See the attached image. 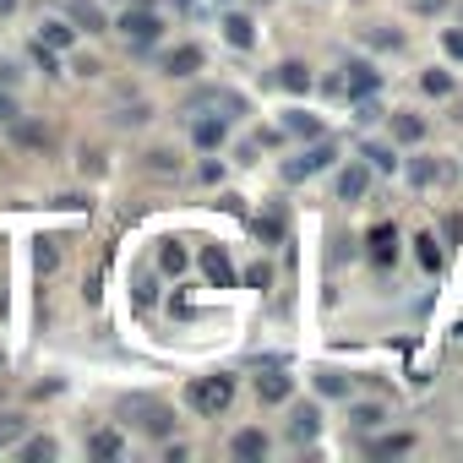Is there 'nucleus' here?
<instances>
[{
  "instance_id": "26",
  "label": "nucleus",
  "mask_w": 463,
  "mask_h": 463,
  "mask_svg": "<svg viewBox=\"0 0 463 463\" xmlns=\"http://www.w3.org/2000/svg\"><path fill=\"white\" fill-rule=\"evenodd\" d=\"M349 420H354V425H360V430H376V425H382V420H387V414H382V409H376V403H360V409H354V414H349Z\"/></svg>"
},
{
  "instance_id": "36",
  "label": "nucleus",
  "mask_w": 463,
  "mask_h": 463,
  "mask_svg": "<svg viewBox=\"0 0 463 463\" xmlns=\"http://www.w3.org/2000/svg\"><path fill=\"white\" fill-rule=\"evenodd\" d=\"M17 12V0H0V17H12Z\"/></svg>"
},
{
  "instance_id": "12",
  "label": "nucleus",
  "mask_w": 463,
  "mask_h": 463,
  "mask_svg": "<svg viewBox=\"0 0 463 463\" xmlns=\"http://www.w3.org/2000/svg\"><path fill=\"white\" fill-rule=\"evenodd\" d=\"M33 268H39V273H55V268H61V241L39 235V241H33Z\"/></svg>"
},
{
  "instance_id": "34",
  "label": "nucleus",
  "mask_w": 463,
  "mask_h": 463,
  "mask_svg": "<svg viewBox=\"0 0 463 463\" xmlns=\"http://www.w3.org/2000/svg\"><path fill=\"white\" fill-rule=\"evenodd\" d=\"M33 61H39L44 71H55V55H50V44H33Z\"/></svg>"
},
{
  "instance_id": "11",
  "label": "nucleus",
  "mask_w": 463,
  "mask_h": 463,
  "mask_svg": "<svg viewBox=\"0 0 463 463\" xmlns=\"http://www.w3.org/2000/svg\"><path fill=\"white\" fill-rule=\"evenodd\" d=\"M196 66H202V50H196V44H180V50L164 61V71H169V77H191Z\"/></svg>"
},
{
  "instance_id": "22",
  "label": "nucleus",
  "mask_w": 463,
  "mask_h": 463,
  "mask_svg": "<svg viewBox=\"0 0 463 463\" xmlns=\"http://www.w3.org/2000/svg\"><path fill=\"white\" fill-rule=\"evenodd\" d=\"M392 131H398L403 142H420V137H425V120H420V115H392Z\"/></svg>"
},
{
  "instance_id": "31",
  "label": "nucleus",
  "mask_w": 463,
  "mask_h": 463,
  "mask_svg": "<svg viewBox=\"0 0 463 463\" xmlns=\"http://www.w3.org/2000/svg\"><path fill=\"white\" fill-rule=\"evenodd\" d=\"M246 284H251V289H268V284H273V273H268V262H257V268L246 273Z\"/></svg>"
},
{
  "instance_id": "24",
  "label": "nucleus",
  "mask_w": 463,
  "mask_h": 463,
  "mask_svg": "<svg viewBox=\"0 0 463 463\" xmlns=\"http://www.w3.org/2000/svg\"><path fill=\"white\" fill-rule=\"evenodd\" d=\"M23 458L28 463H44V458H55V441L50 436H33V441H23Z\"/></svg>"
},
{
  "instance_id": "13",
  "label": "nucleus",
  "mask_w": 463,
  "mask_h": 463,
  "mask_svg": "<svg viewBox=\"0 0 463 463\" xmlns=\"http://www.w3.org/2000/svg\"><path fill=\"white\" fill-rule=\"evenodd\" d=\"M257 392H262V403H284L289 398V376L284 371H268V376H257Z\"/></svg>"
},
{
  "instance_id": "29",
  "label": "nucleus",
  "mask_w": 463,
  "mask_h": 463,
  "mask_svg": "<svg viewBox=\"0 0 463 463\" xmlns=\"http://www.w3.org/2000/svg\"><path fill=\"white\" fill-rule=\"evenodd\" d=\"M317 392H327V398H344V392H349V382H344V376H333V371H322V376H317Z\"/></svg>"
},
{
  "instance_id": "17",
  "label": "nucleus",
  "mask_w": 463,
  "mask_h": 463,
  "mask_svg": "<svg viewBox=\"0 0 463 463\" xmlns=\"http://www.w3.org/2000/svg\"><path fill=\"white\" fill-rule=\"evenodd\" d=\"M235 458H268V436L262 430H241L235 436Z\"/></svg>"
},
{
  "instance_id": "6",
  "label": "nucleus",
  "mask_w": 463,
  "mask_h": 463,
  "mask_svg": "<svg viewBox=\"0 0 463 463\" xmlns=\"http://www.w3.org/2000/svg\"><path fill=\"white\" fill-rule=\"evenodd\" d=\"M202 273H207L213 289H235V268H229L223 246H207V251H202Z\"/></svg>"
},
{
  "instance_id": "3",
  "label": "nucleus",
  "mask_w": 463,
  "mask_h": 463,
  "mask_svg": "<svg viewBox=\"0 0 463 463\" xmlns=\"http://www.w3.org/2000/svg\"><path fill=\"white\" fill-rule=\"evenodd\" d=\"M115 28H120V33H126L131 44H153V39L164 33V23H158V17H153L147 6H131V12H126V17H120Z\"/></svg>"
},
{
  "instance_id": "18",
  "label": "nucleus",
  "mask_w": 463,
  "mask_h": 463,
  "mask_svg": "<svg viewBox=\"0 0 463 463\" xmlns=\"http://www.w3.org/2000/svg\"><path fill=\"white\" fill-rule=\"evenodd\" d=\"M223 39L235 44V50H251V39H257V33H251V23H246V17H223Z\"/></svg>"
},
{
  "instance_id": "35",
  "label": "nucleus",
  "mask_w": 463,
  "mask_h": 463,
  "mask_svg": "<svg viewBox=\"0 0 463 463\" xmlns=\"http://www.w3.org/2000/svg\"><path fill=\"white\" fill-rule=\"evenodd\" d=\"M12 115H17V104H12V99H6V93H0V126H6V120H12Z\"/></svg>"
},
{
  "instance_id": "14",
  "label": "nucleus",
  "mask_w": 463,
  "mask_h": 463,
  "mask_svg": "<svg viewBox=\"0 0 463 463\" xmlns=\"http://www.w3.org/2000/svg\"><path fill=\"white\" fill-rule=\"evenodd\" d=\"M120 447H126L120 430H93V436H88V452H93V458H120Z\"/></svg>"
},
{
  "instance_id": "20",
  "label": "nucleus",
  "mask_w": 463,
  "mask_h": 463,
  "mask_svg": "<svg viewBox=\"0 0 463 463\" xmlns=\"http://www.w3.org/2000/svg\"><path fill=\"white\" fill-rule=\"evenodd\" d=\"M158 268H164V273H185V246H180V241H164V246H158Z\"/></svg>"
},
{
  "instance_id": "2",
  "label": "nucleus",
  "mask_w": 463,
  "mask_h": 463,
  "mask_svg": "<svg viewBox=\"0 0 463 463\" xmlns=\"http://www.w3.org/2000/svg\"><path fill=\"white\" fill-rule=\"evenodd\" d=\"M120 409H126V414H131V425H137V430H147V436H169V430H175L169 409H164V403H153V398H126Z\"/></svg>"
},
{
  "instance_id": "16",
  "label": "nucleus",
  "mask_w": 463,
  "mask_h": 463,
  "mask_svg": "<svg viewBox=\"0 0 463 463\" xmlns=\"http://www.w3.org/2000/svg\"><path fill=\"white\" fill-rule=\"evenodd\" d=\"M196 147H218L223 142V115H207V120H196Z\"/></svg>"
},
{
  "instance_id": "21",
  "label": "nucleus",
  "mask_w": 463,
  "mask_h": 463,
  "mask_svg": "<svg viewBox=\"0 0 463 463\" xmlns=\"http://www.w3.org/2000/svg\"><path fill=\"white\" fill-rule=\"evenodd\" d=\"M284 131H295V137H322V120H317V115H284Z\"/></svg>"
},
{
  "instance_id": "1",
  "label": "nucleus",
  "mask_w": 463,
  "mask_h": 463,
  "mask_svg": "<svg viewBox=\"0 0 463 463\" xmlns=\"http://www.w3.org/2000/svg\"><path fill=\"white\" fill-rule=\"evenodd\" d=\"M185 398H191L196 414H223L229 403H235V376H196L185 387Z\"/></svg>"
},
{
  "instance_id": "27",
  "label": "nucleus",
  "mask_w": 463,
  "mask_h": 463,
  "mask_svg": "<svg viewBox=\"0 0 463 463\" xmlns=\"http://www.w3.org/2000/svg\"><path fill=\"white\" fill-rule=\"evenodd\" d=\"M257 241H268V246H273V241H284V218H273V213H268V218H257Z\"/></svg>"
},
{
  "instance_id": "7",
  "label": "nucleus",
  "mask_w": 463,
  "mask_h": 463,
  "mask_svg": "<svg viewBox=\"0 0 463 463\" xmlns=\"http://www.w3.org/2000/svg\"><path fill=\"white\" fill-rule=\"evenodd\" d=\"M371 257H376L382 268L398 262V229H392V223H376V229H371Z\"/></svg>"
},
{
  "instance_id": "8",
  "label": "nucleus",
  "mask_w": 463,
  "mask_h": 463,
  "mask_svg": "<svg viewBox=\"0 0 463 463\" xmlns=\"http://www.w3.org/2000/svg\"><path fill=\"white\" fill-rule=\"evenodd\" d=\"M66 17L77 23V28H88V33H104L109 23H104V12L93 6V0H66Z\"/></svg>"
},
{
  "instance_id": "5",
  "label": "nucleus",
  "mask_w": 463,
  "mask_h": 463,
  "mask_svg": "<svg viewBox=\"0 0 463 463\" xmlns=\"http://www.w3.org/2000/svg\"><path fill=\"white\" fill-rule=\"evenodd\" d=\"M333 93H349V99H365V93H376V71H371L365 61H354V66H344V77L333 82Z\"/></svg>"
},
{
  "instance_id": "25",
  "label": "nucleus",
  "mask_w": 463,
  "mask_h": 463,
  "mask_svg": "<svg viewBox=\"0 0 463 463\" xmlns=\"http://www.w3.org/2000/svg\"><path fill=\"white\" fill-rule=\"evenodd\" d=\"M414 246H420V268H430V273H436V268H441V251H436V235H420Z\"/></svg>"
},
{
  "instance_id": "23",
  "label": "nucleus",
  "mask_w": 463,
  "mask_h": 463,
  "mask_svg": "<svg viewBox=\"0 0 463 463\" xmlns=\"http://www.w3.org/2000/svg\"><path fill=\"white\" fill-rule=\"evenodd\" d=\"M409 447H414V436H382V441H371L376 458H392V452H409Z\"/></svg>"
},
{
  "instance_id": "9",
  "label": "nucleus",
  "mask_w": 463,
  "mask_h": 463,
  "mask_svg": "<svg viewBox=\"0 0 463 463\" xmlns=\"http://www.w3.org/2000/svg\"><path fill=\"white\" fill-rule=\"evenodd\" d=\"M365 185H371V169H365V164H349V169L338 175V196H344V202H360Z\"/></svg>"
},
{
  "instance_id": "30",
  "label": "nucleus",
  "mask_w": 463,
  "mask_h": 463,
  "mask_svg": "<svg viewBox=\"0 0 463 463\" xmlns=\"http://www.w3.org/2000/svg\"><path fill=\"white\" fill-rule=\"evenodd\" d=\"M6 441H23V420L17 414H0V447Z\"/></svg>"
},
{
  "instance_id": "4",
  "label": "nucleus",
  "mask_w": 463,
  "mask_h": 463,
  "mask_svg": "<svg viewBox=\"0 0 463 463\" xmlns=\"http://www.w3.org/2000/svg\"><path fill=\"white\" fill-rule=\"evenodd\" d=\"M333 158H338V147H333V142H317L311 153H300V158H289V164H284V180H306V175H322Z\"/></svg>"
},
{
  "instance_id": "19",
  "label": "nucleus",
  "mask_w": 463,
  "mask_h": 463,
  "mask_svg": "<svg viewBox=\"0 0 463 463\" xmlns=\"http://www.w3.org/2000/svg\"><path fill=\"white\" fill-rule=\"evenodd\" d=\"M71 39H77V28H71V23H61V17H55V23H44V44H50V50H71Z\"/></svg>"
},
{
  "instance_id": "37",
  "label": "nucleus",
  "mask_w": 463,
  "mask_h": 463,
  "mask_svg": "<svg viewBox=\"0 0 463 463\" xmlns=\"http://www.w3.org/2000/svg\"><path fill=\"white\" fill-rule=\"evenodd\" d=\"M131 6H153V0H131Z\"/></svg>"
},
{
  "instance_id": "28",
  "label": "nucleus",
  "mask_w": 463,
  "mask_h": 463,
  "mask_svg": "<svg viewBox=\"0 0 463 463\" xmlns=\"http://www.w3.org/2000/svg\"><path fill=\"white\" fill-rule=\"evenodd\" d=\"M420 88L441 99V93H452V77H447V71H425V77H420Z\"/></svg>"
},
{
  "instance_id": "32",
  "label": "nucleus",
  "mask_w": 463,
  "mask_h": 463,
  "mask_svg": "<svg viewBox=\"0 0 463 463\" xmlns=\"http://www.w3.org/2000/svg\"><path fill=\"white\" fill-rule=\"evenodd\" d=\"M365 158H371V164H376V169H392V164H398V158H392V153H387V147H365Z\"/></svg>"
},
{
  "instance_id": "10",
  "label": "nucleus",
  "mask_w": 463,
  "mask_h": 463,
  "mask_svg": "<svg viewBox=\"0 0 463 463\" xmlns=\"http://www.w3.org/2000/svg\"><path fill=\"white\" fill-rule=\"evenodd\" d=\"M317 430H322V414H317L311 403H300L295 420H289V436H295V441H317Z\"/></svg>"
},
{
  "instance_id": "15",
  "label": "nucleus",
  "mask_w": 463,
  "mask_h": 463,
  "mask_svg": "<svg viewBox=\"0 0 463 463\" xmlns=\"http://www.w3.org/2000/svg\"><path fill=\"white\" fill-rule=\"evenodd\" d=\"M279 82H284L289 93H306V88H311V71H306L300 61H284V66H279Z\"/></svg>"
},
{
  "instance_id": "33",
  "label": "nucleus",
  "mask_w": 463,
  "mask_h": 463,
  "mask_svg": "<svg viewBox=\"0 0 463 463\" xmlns=\"http://www.w3.org/2000/svg\"><path fill=\"white\" fill-rule=\"evenodd\" d=\"M447 55H458V61H463V28H447Z\"/></svg>"
}]
</instances>
